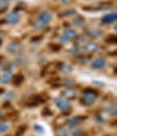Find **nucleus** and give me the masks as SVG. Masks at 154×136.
Returning a JSON list of instances; mask_svg holds the SVG:
<instances>
[{
	"instance_id": "obj_1",
	"label": "nucleus",
	"mask_w": 154,
	"mask_h": 136,
	"mask_svg": "<svg viewBox=\"0 0 154 136\" xmlns=\"http://www.w3.org/2000/svg\"><path fill=\"white\" fill-rule=\"evenodd\" d=\"M53 16L50 12L45 11L39 14L36 20L34 23V28L36 30H41L44 28L47 25L52 21Z\"/></svg>"
},
{
	"instance_id": "obj_2",
	"label": "nucleus",
	"mask_w": 154,
	"mask_h": 136,
	"mask_svg": "<svg viewBox=\"0 0 154 136\" xmlns=\"http://www.w3.org/2000/svg\"><path fill=\"white\" fill-rule=\"evenodd\" d=\"M54 103H55L57 108L62 111H67L71 107V105L69 101L62 97L56 98L54 99Z\"/></svg>"
},
{
	"instance_id": "obj_3",
	"label": "nucleus",
	"mask_w": 154,
	"mask_h": 136,
	"mask_svg": "<svg viewBox=\"0 0 154 136\" xmlns=\"http://www.w3.org/2000/svg\"><path fill=\"white\" fill-rule=\"evenodd\" d=\"M77 36V32L73 29H66L64 31L63 35L60 36V42L63 44H67L71 39Z\"/></svg>"
},
{
	"instance_id": "obj_4",
	"label": "nucleus",
	"mask_w": 154,
	"mask_h": 136,
	"mask_svg": "<svg viewBox=\"0 0 154 136\" xmlns=\"http://www.w3.org/2000/svg\"><path fill=\"white\" fill-rule=\"evenodd\" d=\"M20 19H21V16L17 12H12L7 14L6 17L7 23L11 25L17 24L19 22Z\"/></svg>"
},
{
	"instance_id": "obj_5",
	"label": "nucleus",
	"mask_w": 154,
	"mask_h": 136,
	"mask_svg": "<svg viewBox=\"0 0 154 136\" xmlns=\"http://www.w3.org/2000/svg\"><path fill=\"white\" fill-rule=\"evenodd\" d=\"M106 61L103 58H97L93 61L91 63V67L95 70L103 69L106 66Z\"/></svg>"
},
{
	"instance_id": "obj_6",
	"label": "nucleus",
	"mask_w": 154,
	"mask_h": 136,
	"mask_svg": "<svg viewBox=\"0 0 154 136\" xmlns=\"http://www.w3.org/2000/svg\"><path fill=\"white\" fill-rule=\"evenodd\" d=\"M83 100L88 105H91L95 102L96 99V94L92 91H86L82 96Z\"/></svg>"
},
{
	"instance_id": "obj_7",
	"label": "nucleus",
	"mask_w": 154,
	"mask_h": 136,
	"mask_svg": "<svg viewBox=\"0 0 154 136\" xmlns=\"http://www.w3.org/2000/svg\"><path fill=\"white\" fill-rule=\"evenodd\" d=\"M116 17H117V15H116L115 12H111V13L107 14L101 19V22L103 24H110L116 20Z\"/></svg>"
},
{
	"instance_id": "obj_8",
	"label": "nucleus",
	"mask_w": 154,
	"mask_h": 136,
	"mask_svg": "<svg viewBox=\"0 0 154 136\" xmlns=\"http://www.w3.org/2000/svg\"><path fill=\"white\" fill-rule=\"evenodd\" d=\"M13 77V72H12V70H8L6 71L5 73L2 75L1 79H0V82L2 84H4V85H6V84L8 83L10 81Z\"/></svg>"
},
{
	"instance_id": "obj_9",
	"label": "nucleus",
	"mask_w": 154,
	"mask_h": 136,
	"mask_svg": "<svg viewBox=\"0 0 154 136\" xmlns=\"http://www.w3.org/2000/svg\"><path fill=\"white\" fill-rule=\"evenodd\" d=\"M20 48H21V45L18 43H16V42H12V43H9L6 47L7 51L11 54L17 52L20 49Z\"/></svg>"
},
{
	"instance_id": "obj_10",
	"label": "nucleus",
	"mask_w": 154,
	"mask_h": 136,
	"mask_svg": "<svg viewBox=\"0 0 154 136\" xmlns=\"http://www.w3.org/2000/svg\"><path fill=\"white\" fill-rule=\"evenodd\" d=\"M84 118L82 117H73L71 118H69L66 120V124L71 127H75V126L79 125V124L83 122Z\"/></svg>"
},
{
	"instance_id": "obj_11",
	"label": "nucleus",
	"mask_w": 154,
	"mask_h": 136,
	"mask_svg": "<svg viewBox=\"0 0 154 136\" xmlns=\"http://www.w3.org/2000/svg\"><path fill=\"white\" fill-rule=\"evenodd\" d=\"M84 50H86L88 52H96L99 49V47L98 45L94 43H90L84 47Z\"/></svg>"
},
{
	"instance_id": "obj_12",
	"label": "nucleus",
	"mask_w": 154,
	"mask_h": 136,
	"mask_svg": "<svg viewBox=\"0 0 154 136\" xmlns=\"http://www.w3.org/2000/svg\"><path fill=\"white\" fill-rule=\"evenodd\" d=\"M101 34L102 33L99 30H91L88 32V36L91 38H98L101 35Z\"/></svg>"
},
{
	"instance_id": "obj_13",
	"label": "nucleus",
	"mask_w": 154,
	"mask_h": 136,
	"mask_svg": "<svg viewBox=\"0 0 154 136\" xmlns=\"http://www.w3.org/2000/svg\"><path fill=\"white\" fill-rule=\"evenodd\" d=\"M76 13V11L73 9L71 10H66V11H64L63 12H60L58 16L59 17H68V16H71L73 15Z\"/></svg>"
},
{
	"instance_id": "obj_14",
	"label": "nucleus",
	"mask_w": 154,
	"mask_h": 136,
	"mask_svg": "<svg viewBox=\"0 0 154 136\" xmlns=\"http://www.w3.org/2000/svg\"><path fill=\"white\" fill-rule=\"evenodd\" d=\"M34 129L35 130V131L38 133L40 135H43L45 133V128L43 127V126L38 125V124H36L34 126Z\"/></svg>"
},
{
	"instance_id": "obj_15",
	"label": "nucleus",
	"mask_w": 154,
	"mask_h": 136,
	"mask_svg": "<svg viewBox=\"0 0 154 136\" xmlns=\"http://www.w3.org/2000/svg\"><path fill=\"white\" fill-rule=\"evenodd\" d=\"M10 4L9 0H0V11H4Z\"/></svg>"
},
{
	"instance_id": "obj_16",
	"label": "nucleus",
	"mask_w": 154,
	"mask_h": 136,
	"mask_svg": "<svg viewBox=\"0 0 154 136\" xmlns=\"http://www.w3.org/2000/svg\"><path fill=\"white\" fill-rule=\"evenodd\" d=\"M9 129V125L5 122H0V135L6 133Z\"/></svg>"
},
{
	"instance_id": "obj_17",
	"label": "nucleus",
	"mask_w": 154,
	"mask_h": 136,
	"mask_svg": "<svg viewBox=\"0 0 154 136\" xmlns=\"http://www.w3.org/2000/svg\"><path fill=\"white\" fill-rule=\"evenodd\" d=\"M63 93L65 97L71 98V97H73V96H75V91L74 90H72V89H69V90H66L64 91Z\"/></svg>"
},
{
	"instance_id": "obj_18",
	"label": "nucleus",
	"mask_w": 154,
	"mask_h": 136,
	"mask_svg": "<svg viewBox=\"0 0 154 136\" xmlns=\"http://www.w3.org/2000/svg\"><path fill=\"white\" fill-rule=\"evenodd\" d=\"M73 24L77 26H83L84 24V20L82 18V17H76V18L73 20Z\"/></svg>"
},
{
	"instance_id": "obj_19",
	"label": "nucleus",
	"mask_w": 154,
	"mask_h": 136,
	"mask_svg": "<svg viewBox=\"0 0 154 136\" xmlns=\"http://www.w3.org/2000/svg\"><path fill=\"white\" fill-rule=\"evenodd\" d=\"M108 113L112 115H115L116 114V108L115 105H110L107 109Z\"/></svg>"
},
{
	"instance_id": "obj_20",
	"label": "nucleus",
	"mask_w": 154,
	"mask_h": 136,
	"mask_svg": "<svg viewBox=\"0 0 154 136\" xmlns=\"http://www.w3.org/2000/svg\"><path fill=\"white\" fill-rule=\"evenodd\" d=\"M82 50H84V47H74V48H73L69 50V52L71 54H76Z\"/></svg>"
},
{
	"instance_id": "obj_21",
	"label": "nucleus",
	"mask_w": 154,
	"mask_h": 136,
	"mask_svg": "<svg viewBox=\"0 0 154 136\" xmlns=\"http://www.w3.org/2000/svg\"><path fill=\"white\" fill-rule=\"evenodd\" d=\"M26 61V59L25 56H17V57L15 59V61L17 64H20V65H21V64H23L25 63V62Z\"/></svg>"
},
{
	"instance_id": "obj_22",
	"label": "nucleus",
	"mask_w": 154,
	"mask_h": 136,
	"mask_svg": "<svg viewBox=\"0 0 154 136\" xmlns=\"http://www.w3.org/2000/svg\"><path fill=\"white\" fill-rule=\"evenodd\" d=\"M70 132L74 133V134H81L82 133V130L80 128H78L75 127H73L70 129Z\"/></svg>"
},
{
	"instance_id": "obj_23",
	"label": "nucleus",
	"mask_w": 154,
	"mask_h": 136,
	"mask_svg": "<svg viewBox=\"0 0 154 136\" xmlns=\"http://www.w3.org/2000/svg\"><path fill=\"white\" fill-rule=\"evenodd\" d=\"M72 70H73V68H72V67L70 66V65H64L63 67H62V68H61L62 71H63L64 73L70 72V71H72Z\"/></svg>"
},
{
	"instance_id": "obj_24",
	"label": "nucleus",
	"mask_w": 154,
	"mask_h": 136,
	"mask_svg": "<svg viewBox=\"0 0 154 136\" xmlns=\"http://www.w3.org/2000/svg\"><path fill=\"white\" fill-rule=\"evenodd\" d=\"M60 133L63 136H69V135H70V130H68L66 128H62L60 129Z\"/></svg>"
},
{
	"instance_id": "obj_25",
	"label": "nucleus",
	"mask_w": 154,
	"mask_h": 136,
	"mask_svg": "<svg viewBox=\"0 0 154 136\" xmlns=\"http://www.w3.org/2000/svg\"><path fill=\"white\" fill-rule=\"evenodd\" d=\"M14 96H15V93L12 92V91H11V92L7 93L5 95V98L8 99V100H12V99H13L14 98Z\"/></svg>"
},
{
	"instance_id": "obj_26",
	"label": "nucleus",
	"mask_w": 154,
	"mask_h": 136,
	"mask_svg": "<svg viewBox=\"0 0 154 136\" xmlns=\"http://www.w3.org/2000/svg\"><path fill=\"white\" fill-rule=\"evenodd\" d=\"M88 61V59H86V57H83L82 59H81V60H80L81 63H86Z\"/></svg>"
},
{
	"instance_id": "obj_27",
	"label": "nucleus",
	"mask_w": 154,
	"mask_h": 136,
	"mask_svg": "<svg viewBox=\"0 0 154 136\" xmlns=\"http://www.w3.org/2000/svg\"><path fill=\"white\" fill-rule=\"evenodd\" d=\"M71 83H73V81L71 80V79H66L65 81H64V83L65 84H70Z\"/></svg>"
},
{
	"instance_id": "obj_28",
	"label": "nucleus",
	"mask_w": 154,
	"mask_h": 136,
	"mask_svg": "<svg viewBox=\"0 0 154 136\" xmlns=\"http://www.w3.org/2000/svg\"><path fill=\"white\" fill-rule=\"evenodd\" d=\"M60 1L64 4H69L72 1V0H60Z\"/></svg>"
},
{
	"instance_id": "obj_29",
	"label": "nucleus",
	"mask_w": 154,
	"mask_h": 136,
	"mask_svg": "<svg viewBox=\"0 0 154 136\" xmlns=\"http://www.w3.org/2000/svg\"><path fill=\"white\" fill-rule=\"evenodd\" d=\"M2 116H3V113H2V111H0V118H1V117H2Z\"/></svg>"
},
{
	"instance_id": "obj_30",
	"label": "nucleus",
	"mask_w": 154,
	"mask_h": 136,
	"mask_svg": "<svg viewBox=\"0 0 154 136\" xmlns=\"http://www.w3.org/2000/svg\"><path fill=\"white\" fill-rule=\"evenodd\" d=\"M2 36V32H0V37H1Z\"/></svg>"
}]
</instances>
